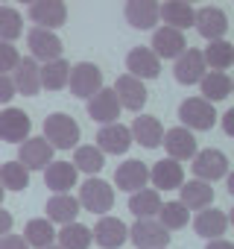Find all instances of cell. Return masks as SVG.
I'll list each match as a JSON object with an SVG mask.
<instances>
[{
	"mask_svg": "<svg viewBox=\"0 0 234 249\" xmlns=\"http://www.w3.org/2000/svg\"><path fill=\"white\" fill-rule=\"evenodd\" d=\"M44 138L53 150H76L79 138H82V129L70 114L53 111V114L44 117Z\"/></svg>",
	"mask_w": 234,
	"mask_h": 249,
	"instance_id": "6da1fadb",
	"label": "cell"
},
{
	"mask_svg": "<svg viewBox=\"0 0 234 249\" xmlns=\"http://www.w3.org/2000/svg\"><path fill=\"white\" fill-rule=\"evenodd\" d=\"M179 120H182V126L190 129V132H208V129L217 126L214 103H208L202 97H187L179 106Z\"/></svg>",
	"mask_w": 234,
	"mask_h": 249,
	"instance_id": "7a4b0ae2",
	"label": "cell"
},
{
	"mask_svg": "<svg viewBox=\"0 0 234 249\" xmlns=\"http://www.w3.org/2000/svg\"><path fill=\"white\" fill-rule=\"evenodd\" d=\"M76 199H79V205H82L85 211L105 217V211H111V205H114V188H111L105 179H100V176H88V179L82 182Z\"/></svg>",
	"mask_w": 234,
	"mask_h": 249,
	"instance_id": "3957f363",
	"label": "cell"
},
{
	"mask_svg": "<svg viewBox=\"0 0 234 249\" xmlns=\"http://www.w3.org/2000/svg\"><path fill=\"white\" fill-rule=\"evenodd\" d=\"M190 170H193V176H196L199 182L214 185L217 179H225V176H228V156H225L222 150H217V147L199 150V153L193 156Z\"/></svg>",
	"mask_w": 234,
	"mask_h": 249,
	"instance_id": "277c9868",
	"label": "cell"
},
{
	"mask_svg": "<svg viewBox=\"0 0 234 249\" xmlns=\"http://www.w3.org/2000/svg\"><path fill=\"white\" fill-rule=\"evenodd\" d=\"M70 94L79 97V100H91L94 94L102 91V71L94 65V62H79V65H70Z\"/></svg>",
	"mask_w": 234,
	"mask_h": 249,
	"instance_id": "5b68a950",
	"label": "cell"
},
{
	"mask_svg": "<svg viewBox=\"0 0 234 249\" xmlns=\"http://www.w3.org/2000/svg\"><path fill=\"white\" fill-rule=\"evenodd\" d=\"M27 47H30V59L44 62V65L62 59V50H65L62 38L56 33H50V30H41V27H33L27 33Z\"/></svg>",
	"mask_w": 234,
	"mask_h": 249,
	"instance_id": "8992f818",
	"label": "cell"
},
{
	"mask_svg": "<svg viewBox=\"0 0 234 249\" xmlns=\"http://www.w3.org/2000/svg\"><path fill=\"white\" fill-rule=\"evenodd\" d=\"M30 129H33V120L24 108H3L0 111V141L6 144H24L30 138Z\"/></svg>",
	"mask_w": 234,
	"mask_h": 249,
	"instance_id": "52a82bcc",
	"label": "cell"
},
{
	"mask_svg": "<svg viewBox=\"0 0 234 249\" xmlns=\"http://www.w3.org/2000/svg\"><path fill=\"white\" fill-rule=\"evenodd\" d=\"M193 27H196V33H199L208 44H211V41H222L225 33H228V15H225V9H219V6H202V9H196Z\"/></svg>",
	"mask_w": 234,
	"mask_h": 249,
	"instance_id": "ba28073f",
	"label": "cell"
},
{
	"mask_svg": "<svg viewBox=\"0 0 234 249\" xmlns=\"http://www.w3.org/2000/svg\"><path fill=\"white\" fill-rule=\"evenodd\" d=\"M91 234H94V243L102 246V249H120L129 240V226L120 217L105 214V217L97 220V226L91 229Z\"/></svg>",
	"mask_w": 234,
	"mask_h": 249,
	"instance_id": "9c48e42d",
	"label": "cell"
},
{
	"mask_svg": "<svg viewBox=\"0 0 234 249\" xmlns=\"http://www.w3.org/2000/svg\"><path fill=\"white\" fill-rule=\"evenodd\" d=\"M27 15H30V21L35 27L56 33L67 21V6L62 3V0H35V3H30Z\"/></svg>",
	"mask_w": 234,
	"mask_h": 249,
	"instance_id": "30bf717a",
	"label": "cell"
},
{
	"mask_svg": "<svg viewBox=\"0 0 234 249\" xmlns=\"http://www.w3.org/2000/svg\"><path fill=\"white\" fill-rule=\"evenodd\" d=\"M129 147H132V132H129V126H123L120 120L108 123V126H100L97 150L102 156H123V153H129Z\"/></svg>",
	"mask_w": 234,
	"mask_h": 249,
	"instance_id": "8fae6325",
	"label": "cell"
},
{
	"mask_svg": "<svg viewBox=\"0 0 234 249\" xmlns=\"http://www.w3.org/2000/svg\"><path fill=\"white\" fill-rule=\"evenodd\" d=\"M129 240L138 249H167L170 243V231L158 223V220H138L129 229Z\"/></svg>",
	"mask_w": 234,
	"mask_h": 249,
	"instance_id": "7c38bea8",
	"label": "cell"
},
{
	"mask_svg": "<svg viewBox=\"0 0 234 249\" xmlns=\"http://www.w3.org/2000/svg\"><path fill=\"white\" fill-rule=\"evenodd\" d=\"M164 150H167V159L173 161H193V156L199 153V144H196V135L184 126H176V129H167L164 132Z\"/></svg>",
	"mask_w": 234,
	"mask_h": 249,
	"instance_id": "4fadbf2b",
	"label": "cell"
},
{
	"mask_svg": "<svg viewBox=\"0 0 234 249\" xmlns=\"http://www.w3.org/2000/svg\"><path fill=\"white\" fill-rule=\"evenodd\" d=\"M18 161L33 173V170H47L53 164V147L47 144V138H27L18 147Z\"/></svg>",
	"mask_w": 234,
	"mask_h": 249,
	"instance_id": "5bb4252c",
	"label": "cell"
},
{
	"mask_svg": "<svg viewBox=\"0 0 234 249\" xmlns=\"http://www.w3.org/2000/svg\"><path fill=\"white\" fill-rule=\"evenodd\" d=\"M120 111H123V106H120V100H117L114 88H102L100 94H94V97L88 100V114H91V120L100 123V126L117 123Z\"/></svg>",
	"mask_w": 234,
	"mask_h": 249,
	"instance_id": "9a60e30c",
	"label": "cell"
},
{
	"mask_svg": "<svg viewBox=\"0 0 234 249\" xmlns=\"http://www.w3.org/2000/svg\"><path fill=\"white\" fill-rule=\"evenodd\" d=\"M147 182H150V167H147L144 161H138V159H129V161H123L120 167L114 170V185H117V191L138 194V191L147 188Z\"/></svg>",
	"mask_w": 234,
	"mask_h": 249,
	"instance_id": "2e32d148",
	"label": "cell"
},
{
	"mask_svg": "<svg viewBox=\"0 0 234 249\" xmlns=\"http://www.w3.org/2000/svg\"><path fill=\"white\" fill-rule=\"evenodd\" d=\"M208 73L205 68V59H202V50H193L187 47L179 59H176V68H173V76L179 85H199L202 76Z\"/></svg>",
	"mask_w": 234,
	"mask_h": 249,
	"instance_id": "e0dca14e",
	"label": "cell"
},
{
	"mask_svg": "<svg viewBox=\"0 0 234 249\" xmlns=\"http://www.w3.org/2000/svg\"><path fill=\"white\" fill-rule=\"evenodd\" d=\"M114 94H117V100H120V106L129 108V111H141V108L147 106V100H150L147 85H144L141 79L129 76V73L117 76V82H114Z\"/></svg>",
	"mask_w": 234,
	"mask_h": 249,
	"instance_id": "ac0fdd59",
	"label": "cell"
},
{
	"mask_svg": "<svg viewBox=\"0 0 234 249\" xmlns=\"http://www.w3.org/2000/svg\"><path fill=\"white\" fill-rule=\"evenodd\" d=\"M126 71H129V76H135L141 82L144 79H155L161 73V59L150 47H135L126 56Z\"/></svg>",
	"mask_w": 234,
	"mask_h": 249,
	"instance_id": "d6986e66",
	"label": "cell"
},
{
	"mask_svg": "<svg viewBox=\"0 0 234 249\" xmlns=\"http://www.w3.org/2000/svg\"><path fill=\"white\" fill-rule=\"evenodd\" d=\"M150 182L155 185L158 194H161V191H179V188L184 185V167H182L179 161H173V159H161V161L152 164Z\"/></svg>",
	"mask_w": 234,
	"mask_h": 249,
	"instance_id": "ffe728a7",
	"label": "cell"
},
{
	"mask_svg": "<svg viewBox=\"0 0 234 249\" xmlns=\"http://www.w3.org/2000/svg\"><path fill=\"white\" fill-rule=\"evenodd\" d=\"M158 59H179L184 50H187V41H184V33L179 30H170V27H158L152 33V47H150Z\"/></svg>",
	"mask_w": 234,
	"mask_h": 249,
	"instance_id": "44dd1931",
	"label": "cell"
},
{
	"mask_svg": "<svg viewBox=\"0 0 234 249\" xmlns=\"http://www.w3.org/2000/svg\"><path fill=\"white\" fill-rule=\"evenodd\" d=\"M12 82H15V91L24 94V97H35L41 91V65L35 59H21L18 68L12 71Z\"/></svg>",
	"mask_w": 234,
	"mask_h": 249,
	"instance_id": "7402d4cb",
	"label": "cell"
},
{
	"mask_svg": "<svg viewBox=\"0 0 234 249\" xmlns=\"http://www.w3.org/2000/svg\"><path fill=\"white\" fill-rule=\"evenodd\" d=\"M129 132H132V141H138V144L147 147V150H155V147H161V141H164V126H161V120L152 117V114L135 117V123L129 126Z\"/></svg>",
	"mask_w": 234,
	"mask_h": 249,
	"instance_id": "603a6c76",
	"label": "cell"
},
{
	"mask_svg": "<svg viewBox=\"0 0 234 249\" xmlns=\"http://www.w3.org/2000/svg\"><path fill=\"white\" fill-rule=\"evenodd\" d=\"M158 18L164 21V27L184 33L187 27H193L196 9H193L190 3H184V0H167V3H161V6H158Z\"/></svg>",
	"mask_w": 234,
	"mask_h": 249,
	"instance_id": "cb8c5ba5",
	"label": "cell"
},
{
	"mask_svg": "<svg viewBox=\"0 0 234 249\" xmlns=\"http://www.w3.org/2000/svg\"><path fill=\"white\" fill-rule=\"evenodd\" d=\"M79 208H82L79 199L70 196V194H53V196L47 199V205H44L47 220H50V223H59V226H70V223H76Z\"/></svg>",
	"mask_w": 234,
	"mask_h": 249,
	"instance_id": "d4e9b609",
	"label": "cell"
},
{
	"mask_svg": "<svg viewBox=\"0 0 234 249\" xmlns=\"http://www.w3.org/2000/svg\"><path fill=\"white\" fill-rule=\"evenodd\" d=\"M193 229L205 240H219L225 234V229H228V214L219 211V208H214V205L211 208H202L196 214V220H193Z\"/></svg>",
	"mask_w": 234,
	"mask_h": 249,
	"instance_id": "484cf974",
	"label": "cell"
},
{
	"mask_svg": "<svg viewBox=\"0 0 234 249\" xmlns=\"http://www.w3.org/2000/svg\"><path fill=\"white\" fill-rule=\"evenodd\" d=\"M76 176H79V170L73 167V161H53L44 170V185L53 194H70V188L76 185Z\"/></svg>",
	"mask_w": 234,
	"mask_h": 249,
	"instance_id": "4316f807",
	"label": "cell"
},
{
	"mask_svg": "<svg viewBox=\"0 0 234 249\" xmlns=\"http://www.w3.org/2000/svg\"><path fill=\"white\" fill-rule=\"evenodd\" d=\"M179 194H182L179 202H182L187 211H202V208H211V205H214V188H211L208 182L190 179V182H184V185L179 188Z\"/></svg>",
	"mask_w": 234,
	"mask_h": 249,
	"instance_id": "83f0119b",
	"label": "cell"
},
{
	"mask_svg": "<svg viewBox=\"0 0 234 249\" xmlns=\"http://www.w3.org/2000/svg\"><path fill=\"white\" fill-rule=\"evenodd\" d=\"M158 6L161 3H155V0H129L126 3V21L135 30H155V24L161 21Z\"/></svg>",
	"mask_w": 234,
	"mask_h": 249,
	"instance_id": "f1b7e54d",
	"label": "cell"
},
{
	"mask_svg": "<svg viewBox=\"0 0 234 249\" xmlns=\"http://www.w3.org/2000/svg\"><path fill=\"white\" fill-rule=\"evenodd\" d=\"M161 205L164 202H161V194L155 188H144V191H138V194L129 196V211L138 220H155L158 211H161Z\"/></svg>",
	"mask_w": 234,
	"mask_h": 249,
	"instance_id": "f546056e",
	"label": "cell"
},
{
	"mask_svg": "<svg viewBox=\"0 0 234 249\" xmlns=\"http://www.w3.org/2000/svg\"><path fill=\"white\" fill-rule=\"evenodd\" d=\"M56 229H53V223L47 220V217H35V220H30L27 226H24V240H27V246H33V249H47V246H53L56 243Z\"/></svg>",
	"mask_w": 234,
	"mask_h": 249,
	"instance_id": "4dcf8cb0",
	"label": "cell"
},
{
	"mask_svg": "<svg viewBox=\"0 0 234 249\" xmlns=\"http://www.w3.org/2000/svg\"><path fill=\"white\" fill-rule=\"evenodd\" d=\"M202 59H205V68L208 71H217V73H225L231 65H234V44L231 41H211L205 50H202Z\"/></svg>",
	"mask_w": 234,
	"mask_h": 249,
	"instance_id": "1f68e13d",
	"label": "cell"
},
{
	"mask_svg": "<svg viewBox=\"0 0 234 249\" xmlns=\"http://www.w3.org/2000/svg\"><path fill=\"white\" fill-rule=\"evenodd\" d=\"M231 76L228 73H217V71H208L199 82V91H202V100L208 103H217V100H225L231 94Z\"/></svg>",
	"mask_w": 234,
	"mask_h": 249,
	"instance_id": "d6a6232c",
	"label": "cell"
},
{
	"mask_svg": "<svg viewBox=\"0 0 234 249\" xmlns=\"http://www.w3.org/2000/svg\"><path fill=\"white\" fill-rule=\"evenodd\" d=\"M73 167L88 173V176H97L105 167V156L97 150V144H79L73 153Z\"/></svg>",
	"mask_w": 234,
	"mask_h": 249,
	"instance_id": "836d02e7",
	"label": "cell"
},
{
	"mask_svg": "<svg viewBox=\"0 0 234 249\" xmlns=\"http://www.w3.org/2000/svg\"><path fill=\"white\" fill-rule=\"evenodd\" d=\"M67 79H70V65L65 59H56V62L41 65V88L62 91V88H67Z\"/></svg>",
	"mask_w": 234,
	"mask_h": 249,
	"instance_id": "e575fe53",
	"label": "cell"
},
{
	"mask_svg": "<svg viewBox=\"0 0 234 249\" xmlns=\"http://www.w3.org/2000/svg\"><path fill=\"white\" fill-rule=\"evenodd\" d=\"M56 240H59L62 249H88L91 240H94V234H91L88 226H82V223H70V226H62V231L56 234Z\"/></svg>",
	"mask_w": 234,
	"mask_h": 249,
	"instance_id": "d590c367",
	"label": "cell"
},
{
	"mask_svg": "<svg viewBox=\"0 0 234 249\" xmlns=\"http://www.w3.org/2000/svg\"><path fill=\"white\" fill-rule=\"evenodd\" d=\"M0 185H3V191H27L30 188V170L21 161L0 164Z\"/></svg>",
	"mask_w": 234,
	"mask_h": 249,
	"instance_id": "8d00e7d4",
	"label": "cell"
},
{
	"mask_svg": "<svg viewBox=\"0 0 234 249\" xmlns=\"http://www.w3.org/2000/svg\"><path fill=\"white\" fill-rule=\"evenodd\" d=\"M155 220H158L167 231H176V229H184V226H187L190 211H187L179 199H173V202H164V205H161V211H158Z\"/></svg>",
	"mask_w": 234,
	"mask_h": 249,
	"instance_id": "74e56055",
	"label": "cell"
},
{
	"mask_svg": "<svg viewBox=\"0 0 234 249\" xmlns=\"http://www.w3.org/2000/svg\"><path fill=\"white\" fill-rule=\"evenodd\" d=\"M21 33H24L21 12L12 9V6H0V41L12 44L15 38H21Z\"/></svg>",
	"mask_w": 234,
	"mask_h": 249,
	"instance_id": "f35d334b",
	"label": "cell"
},
{
	"mask_svg": "<svg viewBox=\"0 0 234 249\" xmlns=\"http://www.w3.org/2000/svg\"><path fill=\"white\" fill-rule=\"evenodd\" d=\"M18 62H21L18 47H15V44H3V41H0V73L15 71V68H18Z\"/></svg>",
	"mask_w": 234,
	"mask_h": 249,
	"instance_id": "ab89813d",
	"label": "cell"
},
{
	"mask_svg": "<svg viewBox=\"0 0 234 249\" xmlns=\"http://www.w3.org/2000/svg\"><path fill=\"white\" fill-rule=\"evenodd\" d=\"M15 82H12V73H0V103H12L15 97Z\"/></svg>",
	"mask_w": 234,
	"mask_h": 249,
	"instance_id": "60d3db41",
	"label": "cell"
},
{
	"mask_svg": "<svg viewBox=\"0 0 234 249\" xmlns=\"http://www.w3.org/2000/svg\"><path fill=\"white\" fill-rule=\"evenodd\" d=\"M0 249H30L21 234H3L0 237Z\"/></svg>",
	"mask_w": 234,
	"mask_h": 249,
	"instance_id": "b9f144b4",
	"label": "cell"
},
{
	"mask_svg": "<svg viewBox=\"0 0 234 249\" xmlns=\"http://www.w3.org/2000/svg\"><path fill=\"white\" fill-rule=\"evenodd\" d=\"M12 214L9 211H3V205H0V237H3V234H12Z\"/></svg>",
	"mask_w": 234,
	"mask_h": 249,
	"instance_id": "7bdbcfd3",
	"label": "cell"
},
{
	"mask_svg": "<svg viewBox=\"0 0 234 249\" xmlns=\"http://www.w3.org/2000/svg\"><path fill=\"white\" fill-rule=\"evenodd\" d=\"M219 120H222V132H225L228 138H234V108H228Z\"/></svg>",
	"mask_w": 234,
	"mask_h": 249,
	"instance_id": "ee69618b",
	"label": "cell"
},
{
	"mask_svg": "<svg viewBox=\"0 0 234 249\" xmlns=\"http://www.w3.org/2000/svg\"><path fill=\"white\" fill-rule=\"evenodd\" d=\"M205 249H234V243L231 240H225V237H219V240H208V246Z\"/></svg>",
	"mask_w": 234,
	"mask_h": 249,
	"instance_id": "f6af8a7d",
	"label": "cell"
},
{
	"mask_svg": "<svg viewBox=\"0 0 234 249\" xmlns=\"http://www.w3.org/2000/svg\"><path fill=\"white\" fill-rule=\"evenodd\" d=\"M225 182H228V194H231V199H234V170H228Z\"/></svg>",
	"mask_w": 234,
	"mask_h": 249,
	"instance_id": "bcb514c9",
	"label": "cell"
},
{
	"mask_svg": "<svg viewBox=\"0 0 234 249\" xmlns=\"http://www.w3.org/2000/svg\"><path fill=\"white\" fill-rule=\"evenodd\" d=\"M3 196H6V191H3V185H0V205H3Z\"/></svg>",
	"mask_w": 234,
	"mask_h": 249,
	"instance_id": "7dc6e473",
	"label": "cell"
},
{
	"mask_svg": "<svg viewBox=\"0 0 234 249\" xmlns=\"http://www.w3.org/2000/svg\"><path fill=\"white\" fill-rule=\"evenodd\" d=\"M228 223H231V226H234V208H231V214H228Z\"/></svg>",
	"mask_w": 234,
	"mask_h": 249,
	"instance_id": "c3c4849f",
	"label": "cell"
},
{
	"mask_svg": "<svg viewBox=\"0 0 234 249\" xmlns=\"http://www.w3.org/2000/svg\"><path fill=\"white\" fill-rule=\"evenodd\" d=\"M47 249H62V246H47Z\"/></svg>",
	"mask_w": 234,
	"mask_h": 249,
	"instance_id": "681fc988",
	"label": "cell"
},
{
	"mask_svg": "<svg viewBox=\"0 0 234 249\" xmlns=\"http://www.w3.org/2000/svg\"><path fill=\"white\" fill-rule=\"evenodd\" d=\"M231 82H234V79H231ZM231 91H234V85H231Z\"/></svg>",
	"mask_w": 234,
	"mask_h": 249,
	"instance_id": "f907efd6",
	"label": "cell"
}]
</instances>
